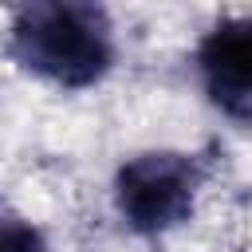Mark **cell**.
<instances>
[{"instance_id": "obj_1", "label": "cell", "mask_w": 252, "mask_h": 252, "mask_svg": "<svg viewBox=\"0 0 252 252\" xmlns=\"http://www.w3.org/2000/svg\"><path fill=\"white\" fill-rule=\"evenodd\" d=\"M12 55L59 87H87L114 59L106 12L94 4H28L12 20Z\"/></svg>"}, {"instance_id": "obj_2", "label": "cell", "mask_w": 252, "mask_h": 252, "mask_svg": "<svg viewBox=\"0 0 252 252\" xmlns=\"http://www.w3.org/2000/svg\"><path fill=\"white\" fill-rule=\"evenodd\" d=\"M197 181L201 173L189 154H173V150L138 154L118 169L114 181L118 213L138 232H165L189 217Z\"/></svg>"}, {"instance_id": "obj_3", "label": "cell", "mask_w": 252, "mask_h": 252, "mask_svg": "<svg viewBox=\"0 0 252 252\" xmlns=\"http://www.w3.org/2000/svg\"><path fill=\"white\" fill-rule=\"evenodd\" d=\"M209 98L236 122H252V16L220 20L197 47Z\"/></svg>"}, {"instance_id": "obj_4", "label": "cell", "mask_w": 252, "mask_h": 252, "mask_svg": "<svg viewBox=\"0 0 252 252\" xmlns=\"http://www.w3.org/2000/svg\"><path fill=\"white\" fill-rule=\"evenodd\" d=\"M0 252H47V244L28 220L0 213Z\"/></svg>"}]
</instances>
